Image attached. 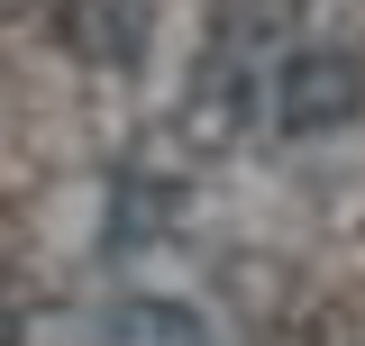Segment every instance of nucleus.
Segmentation results:
<instances>
[{
  "mask_svg": "<svg viewBox=\"0 0 365 346\" xmlns=\"http://www.w3.org/2000/svg\"><path fill=\"white\" fill-rule=\"evenodd\" d=\"M64 28H73L83 55H101V64H137V46H146V0H73Z\"/></svg>",
  "mask_w": 365,
  "mask_h": 346,
  "instance_id": "obj_2",
  "label": "nucleus"
},
{
  "mask_svg": "<svg viewBox=\"0 0 365 346\" xmlns=\"http://www.w3.org/2000/svg\"><path fill=\"white\" fill-rule=\"evenodd\" d=\"M265 100H274V128L329 137V128H347V119L365 110V64L347 55V46H283Z\"/></svg>",
  "mask_w": 365,
  "mask_h": 346,
  "instance_id": "obj_1",
  "label": "nucleus"
},
{
  "mask_svg": "<svg viewBox=\"0 0 365 346\" xmlns=\"http://www.w3.org/2000/svg\"><path fill=\"white\" fill-rule=\"evenodd\" d=\"M0 346H9V310H0Z\"/></svg>",
  "mask_w": 365,
  "mask_h": 346,
  "instance_id": "obj_4",
  "label": "nucleus"
},
{
  "mask_svg": "<svg viewBox=\"0 0 365 346\" xmlns=\"http://www.w3.org/2000/svg\"><path fill=\"white\" fill-rule=\"evenodd\" d=\"M110 346H210V328L182 301H128L110 319Z\"/></svg>",
  "mask_w": 365,
  "mask_h": 346,
  "instance_id": "obj_3",
  "label": "nucleus"
}]
</instances>
